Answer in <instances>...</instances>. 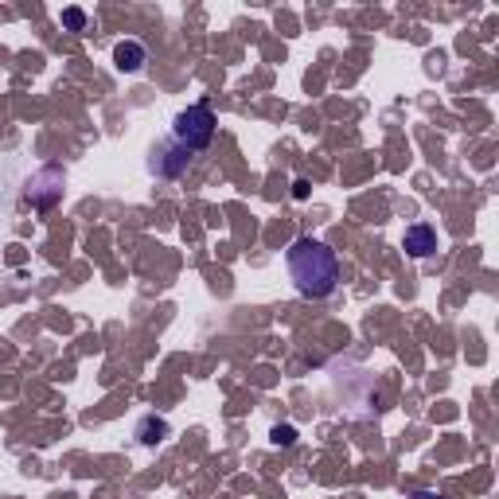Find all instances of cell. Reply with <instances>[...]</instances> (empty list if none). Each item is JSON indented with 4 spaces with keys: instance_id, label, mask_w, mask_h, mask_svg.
<instances>
[{
    "instance_id": "obj_3",
    "label": "cell",
    "mask_w": 499,
    "mask_h": 499,
    "mask_svg": "<svg viewBox=\"0 0 499 499\" xmlns=\"http://www.w3.org/2000/svg\"><path fill=\"white\" fill-rule=\"evenodd\" d=\"M402 246H406L410 258H429V254H437V230L429 222H413V227H406Z\"/></svg>"
},
{
    "instance_id": "obj_2",
    "label": "cell",
    "mask_w": 499,
    "mask_h": 499,
    "mask_svg": "<svg viewBox=\"0 0 499 499\" xmlns=\"http://www.w3.org/2000/svg\"><path fill=\"white\" fill-rule=\"evenodd\" d=\"M215 129H219L215 110L199 102V105H187L184 113H176V121H172V141L184 148V153H204V148L215 141Z\"/></svg>"
},
{
    "instance_id": "obj_7",
    "label": "cell",
    "mask_w": 499,
    "mask_h": 499,
    "mask_svg": "<svg viewBox=\"0 0 499 499\" xmlns=\"http://www.w3.org/2000/svg\"><path fill=\"white\" fill-rule=\"evenodd\" d=\"M410 499H441V495H437V492H413Z\"/></svg>"
},
{
    "instance_id": "obj_1",
    "label": "cell",
    "mask_w": 499,
    "mask_h": 499,
    "mask_svg": "<svg viewBox=\"0 0 499 499\" xmlns=\"http://www.w3.org/2000/svg\"><path fill=\"white\" fill-rule=\"evenodd\" d=\"M285 265H289V278H293V285H296V293H301V296L320 301V296L336 293L339 258H336L332 246H324V242L296 238L289 246V254H285Z\"/></svg>"
},
{
    "instance_id": "obj_6",
    "label": "cell",
    "mask_w": 499,
    "mask_h": 499,
    "mask_svg": "<svg viewBox=\"0 0 499 499\" xmlns=\"http://www.w3.org/2000/svg\"><path fill=\"white\" fill-rule=\"evenodd\" d=\"M273 441H278V445H293L296 441V429L293 426H278V429H273Z\"/></svg>"
},
{
    "instance_id": "obj_4",
    "label": "cell",
    "mask_w": 499,
    "mask_h": 499,
    "mask_svg": "<svg viewBox=\"0 0 499 499\" xmlns=\"http://www.w3.org/2000/svg\"><path fill=\"white\" fill-rule=\"evenodd\" d=\"M113 62H118V71H125V74H137L148 62V51L137 44V39H125V44H118L113 47Z\"/></svg>"
},
{
    "instance_id": "obj_5",
    "label": "cell",
    "mask_w": 499,
    "mask_h": 499,
    "mask_svg": "<svg viewBox=\"0 0 499 499\" xmlns=\"http://www.w3.org/2000/svg\"><path fill=\"white\" fill-rule=\"evenodd\" d=\"M62 24L71 31H82L87 28V12H82V8H67V12H62Z\"/></svg>"
}]
</instances>
